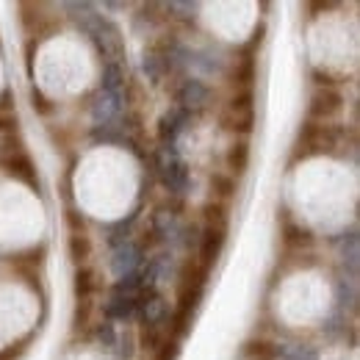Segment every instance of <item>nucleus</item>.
<instances>
[{"label": "nucleus", "instance_id": "nucleus-9", "mask_svg": "<svg viewBox=\"0 0 360 360\" xmlns=\"http://www.w3.org/2000/svg\"><path fill=\"white\" fill-rule=\"evenodd\" d=\"M175 97H178L180 108H186V111L191 114L194 108L208 105V100H211V89H208L200 78H186V81L180 84V89L175 91Z\"/></svg>", "mask_w": 360, "mask_h": 360}, {"label": "nucleus", "instance_id": "nucleus-26", "mask_svg": "<svg viewBox=\"0 0 360 360\" xmlns=\"http://www.w3.org/2000/svg\"><path fill=\"white\" fill-rule=\"evenodd\" d=\"M97 338L111 349V347H117V333H114V327L111 324H103L100 330H97Z\"/></svg>", "mask_w": 360, "mask_h": 360}, {"label": "nucleus", "instance_id": "nucleus-18", "mask_svg": "<svg viewBox=\"0 0 360 360\" xmlns=\"http://www.w3.org/2000/svg\"><path fill=\"white\" fill-rule=\"evenodd\" d=\"M122 86H125V70H122V64L108 61V64H105V70H103L100 89H103V94H120Z\"/></svg>", "mask_w": 360, "mask_h": 360}, {"label": "nucleus", "instance_id": "nucleus-22", "mask_svg": "<svg viewBox=\"0 0 360 360\" xmlns=\"http://www.w3.org/2000/svg\"><path fill=\"white\" fill-rule=\"evenodd\" d=\"M64 222H67V230L70 233H86V219H84V214L78 211V208H67V214H64Z\"/></svg>", "mask_w": 360, "mask_h": 360}, {"label": "nucleus", "instance_id": "nucleus-20", "mask_svg": "<svg viewBox=\"0 0 360 360\" xmlns=\"http://www.w3.org/2000/svg\"><path fill=\"white\" fill-rule=\"evenodd\" d=\"M202 227H227V205L225 202H205L202 205Z\"/></svg>", "mask_w": 360, "mask_h": 360}, {"label": "nucleus", "instance_id": "nucleus-24", "mask_svg": "<svg viewBox=\"0 0 360 360\" xmlns=\"http://www.w3.org/2000/svg\"><path fill=\"white\" fill-rule=\"evenodd\" d=\"M283 360H319V352L314 347H294V349H283Z\"/></svg>", "mask_w": 360, "mask_h": 360}, {"label": "nucleus", "instance_id": "nucleus-8", "mask_svg": "<svg viewBox=\"0 0 360 360\" xmlns=\"http://www.w3.org/2000/svg\"><path fill=\"white\" fill-rule=\"evenodd\" d=\"M200 264L205 266V269H211L214 264H217V258L222 255V250H225V241H227V227H202L200 230Z\"/></svg>", "mask_w": 360, "mask_h": 360}, {"label": "nucleus", "instance_id": "nucleus-23", "mask_svg": "<svg viewBox=\"0 0 360 360\" xmlns=\"http://www.w3.org/2000/svg\"><path fill=\"white\" fill-rule=\"evenodd\" d=\"M178 355H180V341L172 338V335L155 349V360H178Z\"/></svg>", "mask_w": 360, "mask_h": 360}, {"label": "nucleus", "instance_id": "nucleus-11", "mask_svg": "<svg viewBox=\"0 0 360 360\" xmlns=\"http://www.w3.org/2000/svg\"><path fill=\"white\" fill-rule=\"evenodd\" d=\"M141 261V250L131 244V241H125V244H117V250H114V261H111V269L117 271L120 277H125V274H131L134 266Z\"/></svg>", "mask_w": 360, "mask_h": 360}, {"label": "nucleus", "instance_id": "nucleus-16", "mask_svg": "<svg viewBox=\"0 0 360 360\" xmlns=\"http://www.w3.org/2000/svg\"><path fill=\"white\" fill-rule=\"evenodd\" d=\"M105 316L108 319H114V321H125L128 316L136 314V297H131V294H117L114 291V297L105 302Z\"/></svg>", "mask_w": 360, "mask_h": 360}, {"label": "nucleus", "instance_id": "nucleus-19", "mask_svg": "<svg viewBox=\"0 0 360 360\" xmlns=\"http://www.w3.org/2000/svg\"><path fill=\"white\" fill-rule=\"evenodd\" d=\"M227 167L236 172V175H244L247 167H250V144L247 141H236L230 150H227Z\"/></svg>", "mask_w": 360, "mask_h": 360}, {"label": "nucleus", "instance_id": "nucleus-6", "mask_svg": "<svg viewBox=\"0 0 360 360\" xmlns=\"http://www.w3.org/2000/svg\"><path fill=\"white\" fill-rule=\"evenodd\" d=\"M344 108V94L338 89H316L308 103V120L311 122H327Z\"/></svg>", "mask_w": 360, "mask_h": 360}, {"label": "nucleus", "instance_id": "nucleus-15", "mask_svg": "<svg viewBox=\"0 0 360 360\" xmlns=\"http://www.w3.org/2000/svg\"><path fill=\"white\" fill-rule=\"evenodd\" d=\"M11 89L0 91V134L3 136H14L17 134V125H20V117H17V108L11 103Z\"/></svg>", "mask_w": 360, "mask_h": 360}, {"label": "nucleus", "instance_id": "nucleus-3", "mask_svg": "<svg viewBox=\"0 0 360 360\" xmlns=\"http://www.w3.org/2000/svg\"><path fill=\"white\" fill-rule=\"evenodd\" d=\"M335 139H338V134L330 125H321V122H311L308 120L300 128V136H297V144H294V153H291V167L300 164V161H305V158L333 153Z\"/></svg>", "mask_w": 360, "mask_h": 360}, {"label": "nucleus", "instance_id": "nucleus-1", "mask_svg": "<svg viewBox=\"0 0 360 360\" xmlns=\"http://www.w3.org/2000/svg\"><path fill=\"white\" fill-rule=\"evenodd\" d=\"M78 25L84 28V34L89 37L94 47H97V53L105 58V61H122L125 58V42H122V34H120V28L111 22V20H105L103 14H97V11H86V14H81L78 17Z\"/></svg>", "mask_w": 360, "mask_h": 360}, {"label": "nucleus", "instance_id": "nucleus-12", "mask_svg": "<svg viewBox=\"0 0 360 360\" xmlns=\"http://www.w3.org/2000/svg\"><path fill=\"white\" fill-rule=\"evenodd\" d=\"M241 352L247 360H280L283 347H277L274 341H266V338H250Z\"/></svg>", "mask_w": 360, "mask_h": 360}, {"label": "nucleus", "instance_id": "nucleus-4", "mask_svg": "<svg viewBox=\"0 0 360 360\" xmlns=\"http://www.w3.org/2000/svg\"><path fill=\"white\" fill-rule=\"evenodd\" d=\"M222 122H225L227 131L233 134H252L255 128V94L250 91H238L230 103H227L225 114H222Z\"/></svg>", "mask_w": 360, "mask_h": 360}, {"label": "nucleus", "instance_id": "nucleus-17", "mask_svg": "<svg viewBox=\"0 0 360 360\" xmlns=\"http://www.w3.org/2000/svg\"><path fill=\"white\" fill-rule=\"evenodd\" d=\"M67 252H70V258L78 264V266H86V261H89L91 255V241L86 233H70V238H67Z\"/></svg>", "mask_w": 360, "mask_h": 360}, {"label": "nucleus", "instance_id": "nucleus-5", "mask_svg": "<svg viewBox=\"0 0 360 360\" xmlns=\"http://www.w3.org/2000/svg\"><path fill=\"white\" fill-rule=\"evenodd\" d=\"M155 169H158L161 183L172 194H183L188 188V167H186L183 158H178L175 153H169V147L161 150V153H155Z\"/></svg>", "mask_w": 360, "mask_h": 360}, {"label": "nucleus", "instance_id": "nucleus-13", "mask_svg": "<svg viewBox=\"0 0 360 360\" xmlns=\"http://www.w3.org/2000/svg\"><path fill=\"white\" fill-rule=\"evenodd\" d=\"M283 244L294 252H302L314 244V233L308 227L297 225V222H285V230H283Z\"/></svg>", "mask_w": 360, "mask_h": 360}, {"label": "nucleus", "instance_id": "nucleus-10", "mask_svg": "<svg viewBox=\"0 0 360 360\" xmlns=\"http://www.w3.org/2000/svg\"><path fill=\"white\" fill-rule=\"evenodd\" d=\"M188 120H191V114H188L186 108L175 105L172 111H167V114L161 117V122H158V139H161L164 144H172V141L178 139L180 131L186 128Z\"/></svg>", "mask_w": 360, "mask_h": 360}, {"label": "nucleus", "instance_id": "nucleus-7", "mask_svg": "<svg viewBox=\"0 0 360 360\" xmlns=\"http://www.w3.org/2000/svg\"><path fill=\"white\" fill-rule=\"evenodd\" d=\"M42 261H45V247H31V250H25V252L11 255V266L17 269V274H20L34 291H39V269H42Z\"/></svg>", "mask_w": 360, "mask_h": 360}, {"label": "nucleus", "instance_id": "nucleus-21", "mask_svg": "<svg viewBox=\"0 0 360 360\" xmlns=\"http://www.w3.org/2000/svg\"><path fill=\"white\" fill-rule=\"evenodd\" d=\"M211 188H214V194H217V202H222V200L236 194V180L230 178V175L217 172V175H211Z\"/></svg>", "mask_w": 360, "mask_h": 360}, {"label": "nucleus", "instance_id": "nucleus-2", "mask_svg": "<svg viewBox=\"0 0 360 360\" xmlns=\"http://www.w3.org/2000/svg\"><path fill=\"white\" fill-rule=\"evenodd\" d=\"M0 167L6 169V175H11V178L20 180V183H25L28 188H34V191L42 188V186H39V175H37V164H34V158L25 153V147H22L20 139L6 136V144H3V150H0Z\"/></svg>", "mask_w": 360, "mask_h": 360}, {"label": "nucleus", "instance_id": "nucleus-14", "mask_svg": "<svg viewBox=\"0 0 360 360\" xmlns=\"http://www.w3.org/2000/svg\"><path fill=\"white\" fill-rule=\"evenodd\" d=\"M97 288H100L97 271L91 266H78V271H75V297H78V302H91Z\"/></svg>", "mask_w": 360, "mask_h": 360}, {"label": "nucleus", "instance_id": "nucleus-25", "mask_svg": "<svg viewBox=\"0 0 360 360\" xmlns=\"http://www.w3.org/2000/svg\"><path fill=\"white\" fill-rule=\"evenodd\" d=\"M31 100H34V108H37V114H42V117H50L53 111H56V105L47 100L45 94L39 89H31Z\"/></svg>", "mask_w": 360, "mask_h": 360}]
</instances>
